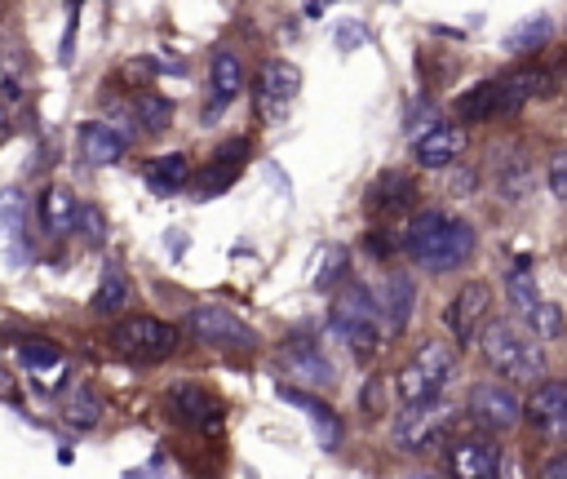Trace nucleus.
<instances>
[{
    "instance_id": "1",
    "label": "nucleus",
    "mask_w": 567,
    "mask_h": 479,
    "mask_svg": "<svg viewBox=\"0 0 567 479\" xmlns=\"http://www.w3.org/2000/svg\"><path fill=\"white\" fill-rule=\"evenodd\" d=\"M554 89V80L536 67H523L514 75H496V80H483L474 84L470 93L456 98V115L461 120H501V115H514L527 98H545Z\"/></svg>"
},
{
    "instance_id": "6",
    "label": "nucleus",
    "mask_w": 567,
    "mask_h": 479,
    "mask_svg": "<svg viewBox=\"0 0 567 479\" xmlns=\"http://www.w3.org/2000/svg\"><path fill=\"white\" fill-rule=\"evenodd\" d=\"M452 426V412L443 399H425V404H403V412L394 417L390 435L403 452H425L443 439V430Z\"/></svg>"
},
{
    "instance_id": "14",
    "label": "nucleus",
    "mask_w": 567,
    "mask_h": 479,
    "mask_svg": "<svg viewBox=\"0 0 567 479\" xmlns=\"http://www.w3.org/2000/svg\"><path fill=\"white\" fill-rule=\"evenodd\" d=\"M461 151H465V129L452 124V120H434V124L421 129L416 142H412V160H416L421 169H443V164H452Z\"/></svg>"
},
{
    "instance_id": "16",
    "label": "nucleus",
    "mask_w": 567,
    "mask_h": 479,
    "mask_svg": "<svg viewBox=\"0 0 567 479\" xmlns=\"http://www.w3.org/2000/svg\"><path fill=\"white\" fill-rule=\"evenodd\" d=\"M501 452L487 439H456L447 448V475L452 479H496Z\"/></svg>"
},
{
    "instance_id": "30",
    "label": "nucleus",
    "mask_w": 567,
    "mask_h": 479,
    "mask_svg": "<svg viewBox=\"0 0 567 479\" xmlns=\"http://www.w3.org/2000/svg\"><path fill=\"white\" fill-rule=\"evenodd\" d=\"M527 324H532V333H536L540 342H563V337H567L563 306H554V302H540V306L527 315Z\"/></svg>"
},
{
    "instance_id": "4",
    "label": "nucleus",
    "mask_w": 567,
    "mask_h": 479,
    "mask_svg": "<svg viewBox=\"0 0 567 479\" xmlns=\"http://www.w3.org/2000/svg\"><path fill=\"white\" fill-rule=\"evenodd\" d=\"M182 333L168 324V319H151V315H128L111 328V346L124 355V359H137V364H159L177 350Z\"/></svg>"
},
{
    "instance_id": "12",
    "label": "nucleus",
    "mask_w": 567,
    "mask_h": 479,
    "mask_svg": "<svg viewBox=\"0 0 567 479\" xmlns=\"http://www.w3.org/2000/svg\"><path fill=\"white\" fill-rule=\"evenodd\" d=\"M301 93V71L288 62V58H275L261 67L257 75V106L261 115H284Z\"/></svg>"
},
{
    "instance_id": "23",
    "label": "nucleus",
    "mask_w": 567,
    "mask_h": 479,
    "mask_svg": "<svg viewBox=\"0 0 567 479\" xmlns=\"http://www.w3.org/2000/svg\"><path fill=\"white\" fill-rule=\"evenodd\" d=\"M505 293H509V306L527 319L545 297H540V288H536V275H532V262L527 257H518L509 271H505Z\"/></svg>"
},
{
    "instance_id": "41",
    "label": "nucleus",
    "mask_w": 567,
    "mask_h": 479,
    "mask_svg": "<svg viewBox=\"0 0 567 479\" xmlns=\"http://www.w3.org/2000/svg\"><path fill=\"white\" fill-rule=\"evenodd\" d=\"M363 404H368V408H377V404H381V386H377V377L363 386Z\"/></svg>"
},
{
    "instance_id": "7",
    "label": "nucleus",
    "mask_w": 567,
    "mask_h": 479,
    "mask_svg": "<svg viewBox=\"0 0 567 479\" xmlns=\"http://www.w3.org/2000/svg\"><path fill=\"white\" fill-rule=\"evenodd\" d=\"M186 328L195 333V342H204V346H221V350H252L257 346V333L235 315V310H226V306H195L190 315H186Z\"/></svg>"
},
{
    "instance_id": "22",
    "label": "nucleus",
    "mask_w": 567,
    "mask_h": 479,
    "mask_svg": "<svg viewBox=\"0 0 567 479\" xmlns=\"http://www.w3.org/2000/svg\"><path fill=\"white\" fill-rule=\"evenodd\" d=\"M208 80H213V106H226L244 93V62L230 49H217L208 62Z\"/></svg>"
},
{
    "instance_id": "35",
    "label": "nucleus",
    "mask_w": 567,
    "mask_h": 479,
    "mask_svg": "<svg viewBox=\"0 0 567 479\" xmlns=\"http://www.w3.org/2000/svg\"><path fill=\"white\" fill-rule=\"evenodd\" d=\"M549 191L567 204V151H558V155H549Z\"/></svg>"
},
{
    "instance_id": "43",
    "label": "nucleus",
    "mask_w": 567,
    "mask_h": 479,
    "mask_svg": "<svg viewBox=\"0 0 567 479\" xmlns=\"http://www.w3.org/2000/svg\"><path fill=\"white\" fill-rule=\"evenodd\" d=\"M0 137H4V124H0Z\"/></svg>"
},
{
    "instance_id": "10",
    "label": "nucleus",
    "mask_w": 567,
    "mask_h": 479,
    "mask_svg": "<svg viewBox=\"0 0 567 479\" xmlns=\"http://www.w3.org/2000/svg\"><path fill=\"white\" fill-rule=\"evenodd\" d=\"M470 417L496 435L514 430L523 421V399L509 390V386H496V381H483L470 390Z\"/></svg>"
},
{
    "instance_id": "13",
    "label": "nucleus",
    "mask_w": 567,
    "mask_h": 479,
    "mask_svg": "<svg viewBox=\"0 0 567 479\" xmlns=\"http://www.w3.org/2000/svg\"><path fill=\"white\" fill-rule=\"evenodd\" d=\"M412 200H416V182H412L403 169L377 173V177L368 182V191H363V204H368L372 217H399V213L412 208Z\"/></svg>"
},
{
    "instance_id": "31",
    "label": "nucleus",
    "mask_w": 567,
    "mask_h": 479,
    "mask_svg": "<svg viewBox=\"0 0 567 479\" xmlns=\"http://www.w3.org/2000/svg\"><path fill=\"white\" fill-rule=\"evenodd\" d=\"M554 40V22L549 18H532L527 27H518L509 40H505V49L509 53H532V49H540V44H549Z\"/></svg>"
},
{
    "instance_id": "36",
    "label": "nucleus",
    "mask_w": 567,
    "mask_h": 479,
    "mask_svg": "<svg viewBox=\"0 0 567 479\" xmlns=\"http://www.w3.org/2000/svg\"><path fill=\"white\" fill-rule=\"evenodd\" d=\"M368 253H377V257H390L394 248H399V240H385V231H368Z\"/></svg>"
},
{
    "instance_id": "42",
    "label": "nucleus",
    "mask_w": 567,
    "mask_h": 479,
    "mask_svg": "<svg viewBox=\"0 0 567 479\" xmlns=\"http://www.w3.org/2000/svg\"><path fill=\"white\" fill-rule=\"evenodd\" d=\"M408 479H443V475H425V470H421V475H408Z\"/></svg>"
},
{
    "instance_id": "18",
    "label": "nucleus",
    "mask_w": 567,
    "mask_h": 479,
    "mask_svg": "<svg viewBox=\"0 0 567 479\" xmlns=\"http://www.w3.org/2000/svg\"><path fill=\"white\" fill-rule=\"evenodd\" d=\"M279 395L306 412V421H310V430H315V439H319V448H323V452H332V448L341 444V421H337V412H332L319 395L297 390V386H279Z\"/></svg>"
},
{
    "instance_id": "40",
    "label": "nucleus",
    "mask_w": 567,
    "mask_h": 479,
    "mask_svg": "<svg viewBox=\"0 0 567 479\" xmlns=\"http://www.w3.org/2000/svg\"><path fill=\"white\" fill-rule=\"evenodd\" d=\"M337 44H341V49H354V44H359V27H354V22H346V27L337 31Z\"/></svg>"
},
{
    "instance_id": "29",
    "label": "nucleus",
    "mask_w": 567,
    "mask_h": 479,
    "mask_svg": "<svg viewBox=\"0 0 567 479\" xmlns=\"http://www.w3.org/2000/svg\"><path fill=\"white\" fill-rule=\"evenodd\" d=\"M18 359H22L27 368L44 373V377L62 368V350H58V342H49V337H31V342H22V346H18Z\"/></svg>"
},
{
    "instance_id": "28",
    "label": "nucleus",
    "mask_w": 567,
    "mask_h": 479,
    "mask_svg": "<svg viewBox=\"0 0 567 479\" xmlns=\"http://www.w3.org/2000/svg\"><path fill=\"white\" fill-rule=\"evenodd\" d=\"M62 417H66L71 426H80V430L97 426V417H102V395H97L89 381H80V386L62 399Z\"/></svg>"
},
{
    "instance_id": "33",
    "label": "nucleus",
    "mask_w": 567,
    "mask_h": 479,
    "mask_svg": "<svg viewBox=\"0 0 567 479\" xmlns=\"http://www.w3.org/2000/svg\"><path fill=\"white\" fill-rule=\"evenodd\" d=\"M501 195L514 204V200H527L532 195V169L523 160H514L505 173H501Z\"/></svg>"
},
{
    "instance_id": "15",
    "label": "nucleus",
    "mask_w": 567,
    "mask_h": 479,
    "mask_svg": "<svg viewBox=\"0 0 567 479\" xmlns=\"http://www.w3.org/2000/svg\"><path fill=\"white\" fill-rule=\"evenodd\" d=\"M168 412L177 417V421H186V426H199V430H217L221 426V399L217 395H208L204 386H195V381H182V386H173L168 390Z\"/></svg>"
},
{
    "instance_id": "8",
    "label": "nucleus",
    "mask_w": 567,
    "mask_h": 479,
    "mask_svg": "<svg viewBox=\"0 0 567 479\" xmlns=\"http://www.w3.org/2000/svg\"><path fill=\"white\" fill-rule=\"evenodd\" d=\"M487 310H492V288L483 279H470L456 288V297L447 302L443 310V324L452 333V346H474L478 328L487 324Z\"/></svg>"
},
{
    "instance_id": "37",
    "label": "nucleus",
    "mask_w": 567,
    "mask_h": 479,
    "mask_svg": "<svg viewBox=\"0 0 567 479\" xmlns=\"http://www.w3.org/2000/svg\"><path fill=\"white\" fill-rule=\"evenodd\" d=\"M332 271H337V275H341V271H346V253H341V248H337V253H332V257H328V271H323V275H319V279H315V284H319V288H332Z\"/></svg>"
},
{
    "instance_id": "32",
    "label": "nucleus",
    "mask_w": 567,
    "mask_h": 479,
    "mask_svg": "<svg viewBox=\"0 0 567 479\" xmlns=\"http://www.w3.org/2000/svg\"><path fill=\"white\" fill-rule=\"evenodd\" d=\"M22 222H27V200H22V191H4V195H0V231H4L9 240H18V235H22Z\"/></svg>"
},
{
    "instance_id": "9",
    "label": "nucleus",
    "mask_w": 567,
    "mask_h": 479,
    "mask_svg": "<svg viewBox=\"0 0 567 479\" xmlns=\"http://www.w3.org/2000/svg\"><path fill=\"white\" fill-rule=\"evenodd\" d=\"M474 226L470 222H461V217H447L443 222V231H434L416 253H412V262H421L425 271H456L461 262H470V253H474Z\"/></svg>"
},
{
    "instance_id": "24",
    "label": "nucleus",
    "mask_w": 567,
    "mask_h": 479,
    "mask_svg": "<svg viewBox=\"0 0 567 479\" xmlns=\"http://www.w3.org/2000/svg\"><path fill=\"white\" fill-rule=\"evenodd\" d=\"M93 315H120L124 306H128V275H124V266L120 262H111L106 271H102V279H97V293H93Z\"/></svg>"
},
{
    "instance_id": "25",
    "label": "nucleus",
    "mask_w": 567,
    "mask_h": 479,
    "mask_svg": "<svg viewBox=\"0 0 567 479\" xmlns=\"http://www.w3.org/2000/svg\"><path fill=\"white\" fill-rule=\"evenodd\" d=\"M146 182H151V191H177V186H186L190 182V160L182 155V151H168V155H155V160H146Z\"/></svg>"
},
{
    "instance_id": "3",
    "label": "nucleus",
    "mask_w": 567,
    "mask_h": 479,
    "mask_svg": "<svg viewBox=\"0 0 567 479\" xmlns=\"http://www.w3.org/2000/svg\"><path fill=\"white\" fill-rule=\"evenodd\" d=\"M456 368V346L452 342H421L412 350V359L399 368V395L403 404H425V399H439V390L447 386Z\"/></svg>"
},
{
    "instance_id": "26",
    "label": "nucleus",
    "mask_w": 567,
    "mask_h": 479,
    "mask_svg": "<svg viewBox=\"0 0 567 479\" xmlns=\"http://www.w3.org/2000/svg\"><path fill=\"white\" fill-rule=\"evenodd\" d=\"M412 306H416V284L399 271L385 279V315H390V333H403L408 319H412Z\"/></svg>"
},
{
    "instance_id": "34",
    "label": "nucleus",
    "mask_w": 567,
    "mask_h": 479,
    "mask_svg": "<svg viewBox=\"0 0 567 479\" xmlns=\"http://www.w3.org/2000/svg\"><path fill=\"white\" fill-rule=\"evenodd\" d=\"M75 231L84 235V244H102L106 240V217H102V208L97 204H80V213H75Z\"/></svg>"
},
{
    "instance_id": "20",
    "label": "nucleus",
    "mask_w": 567,
    "mask_h": 479,
    "mask_svg": "<svg viewBox=\"0 0 567 479\" xmlns=\"http://www.w3.org/2000/svg\"><path fill=\"white\" fill-rule=\"evenodd\" d=\"M244 155H248V142L244 137H235V142H226L199 173H195V191H204V195H217V191H226L235 177H239V169H244Z\"/></svg>"
},
{
    "instance_id": "27",
    "label": "nucleus",
    "mask_w": 567,
    "mask_h": 479,
    "mask_svg": "<svg viewBox=\"0 0 567 479\" xmlns=\"http://www.w3.org/2000/svg\"><path fill=\"white\" fill-rule=\"evenodd\" d=\"M128 106H133V124H137V133H164V129L173 124V102L159 98V93H137Z\"/></svg>"
},
{
    "instance_id": "2",
    "label": "nucleus",
    "mask_w": 567,
    "mask_h": 479,
    "mask_svg": "<svg viewBox=\"0 0 567 479\" xmlns=\"http://www.w3.org/2000/svg\"><path fill=\"white\" fill-rule=\"evenodd\" d=\"M478 346H483V359L496 373L514 377V381L545 377V350H540V342H532V333H523L514 319H492L478 333Z\"/></svg>"
},
{
    "instance_id": "39",
    "label": "nucleus",
    "mask_w": 567,
    "mask_h": 479,
    "mask_svg": "<svg viewBox=\"0 0 567 479\" xmlns=\"http://www.w3.org/2000/svg\"><path fill=\"white\" fill-rule=\"evenodd\" d=\"M540 479H567V452H558V457H549V461L540 466Z\"/></svg>"
},
{
    "instance_id": "19",
    "label": "nucleus",
    "mask_w": 567,
    "mask_h": 479,
    "mask_svg": "<svg viewBox=\"0 0 567 479\" xmlns=\"http://www.w3.org/2000/svg\"><path fill=\"white\" fill-rule=\"evenodd\" d=\"M124 137H120V129H111L106 120H84L80 124V155H84V164L89 169H106V164H115L120 155H124Z\"/></svg>"
},
{
    "instance_id": "5",
    "label": "nucleus",
    "mask_w": 567,
    "mask_h": 479,
    "mask_svg": "<svg viewBox=\"0 0 567 479\" xmlns=\"http://www.w3.org/2000/svg\"><path fill=\"white\" fill-rule=\"evenodd\" d=\"M332 333H337L341 342H350V350H359V355H368V350H377V346H381L377 302H372V293H368V288L350 284L346 293H337V297H332Z\"/></svg>"
},
{
    "instance_id": "38",
    "label": "nucleus",
    "mask_w": 567,
    "mask_h": 479,
    "mask_svg": "<svg viewBox=\"0 0 567 479\" xmlns=\"http://www.w3.org/2000/svg\"><path fill=\"white\" fill-rule=\"evenodd\" d=\"M0 399H9V404H18V399H22V390H18V377H13L9 368H0Z\"/></svg>"
},
{
    "instance_id": "11",
    "label": "nucleus",
    "mask_w": 567,
    "mask_h": 479,
    "mask_svg": "<svg viewBox=\"0 0 567 479\" xmlns=\"http://www.w3.org/2000/svg\"><path fill=\"white\" fill-rule=\"evenodd\" d=\"M523 417L545 435V439H567V381H540L523 399Z\"/></svg>"
},
{
    "instance_id": "17",
    "label": "nucleus",
    "mask_w": 567,
    "mask_h": 479,
    "mask_svg": "<svg viewBox=\"0 0 567 479\" xmlns=\"http://www.w3.org/2000/svg\"><path fill=\"white\" fill-rule=\"evenodd\" d=\"M279 364L288 368V377L297 381H310V386H332V364L319 355V346L310 337H288L284 350H279Z\"/></svg>"
},
{
    "instance_id": "21",
    "label": "nucleus",
    "mask_w": 567,
    "mask_h": 479,
    "mask_svg": "<svg viewBox=\"0 0 567 479\" xmlns=\"http://www.w3.org/2000/svg\"><path fill=\"white\" fill-rule=\"evenodd\" d=\"M35 208H40V226H44L49 235H71V231H75L80 200H75L66 186H44L40 200H35Z\"/></svg>"
}]
</instances>
